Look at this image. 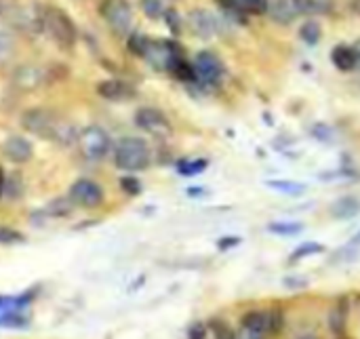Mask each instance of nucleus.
Masks as SVG:
<instances>
[{"label":"nucleus","mask_w":360,"mask_h":339,"mask_svg":"<svg viewBox=\"0 0 360 339\" xmlns=\"http://www.w3.org/2000/svg\"><path fill=\"white\" fill-rule=\"evenodd\" d=\"M21 124L25 131L42 137V139H51V141H57V143H70L74 139V131L72 127L57 118L55 112L51 110H42V108H34V110H27L23 116H21Z\"/></svg>","instance_id":"nucleus-1"},{"label":"nucleus","mask_w":360,"mask_h":339,"mask_svg":"<svg viewBox=\"0 0 360 339\" xmlns=\"http://www.w3.org/2000/svg\"><path fill=\"white\" fill-rule=\"evenodd\" d=\"M150 146L139 137H122L114 148V165L122 171L135 173L150 167Z\"/></svg>","instance_id":"nucleus-2"},{"label":"nucleus","mask_w":360,"mask_h":339,"mask_svg":"<svg viewBox=\"0 0 360 339\" xmlns=\"http://www.w3.org/2000/svg\"><path fill=\"white\" fill-rule=\"evenodd\" d=\"M42 30L44 34L61 49H72L76 42V27L68 13H63L57 6H44L42 8Z\"/></svg>","instance_id":"nucleus-3"},{"label":"nucleus","mask_w":360,"mask_h":339,"mask_svg":"<svg viewBox=\"0 0 360 339\" xmlns=\"http://www.w3.org/2000/svg\"><path fill=\"white\" fill-rule=\"evenodd\" d=\"M154 70H160V72H167L175 68V63L181 57V51L175 42H169V40H148L146 44V51L141 55Z\"/></svg>","instance_id":"nucleus-4"},{"label":"nucleus","mask_w":360,"mask_h":339,"mask_svg":"<svg viewBox=\"0 0 360 339\" xmlns=\"http://www.w3.org/2000/svg\"><path fill=\"white\" fill-rule=\"evenodd\" d=\"M103 21L118 36H127L133 27V8L127 0H103L99 6Z\"/></svg>","instance_id":"nucleus-5"},{"label":"nucleus","mask_w":360,"mask_h":339,"mask_svg":"<svg viewBox=\"0 0 360 339\" xmlns=\"http://www.w3.org/2000/svg\"><path fill=\"white\" fill-rule=\"evenodd\" d=\"M78 143H80V152L84 158L89 160H101L108 152H110V135L101 129V127H86L80 135H78Z\"/></svg>","instance_id":"nucleus-6"},{"label":"nucleus","mask_w":360,"mask_h":339,"mask_svg":"<svg viewBox=\"0 0 360 339\" xmlns=\"http://www.w3.org/2000/svg\"><path fill=\"white\" fill-rule=\"evenodd\" d=\"M70 200L76 207L82 209H95L99 205H103V190L97 181L93 179H78L72 188H70Z\"/></svg>","instance_id":"nucleus-7"},{"label":"nucleus","mask_w":360,"mask_h":339,"mask_svg":"<svg viewBox=\"0 0 360 339\" xmlns=\"http://www.w3.org/2000/svg\"><path fill=\"white\" fill-rule=\"evenodd\" d=\"M194 74L202 84H217L224 76V63L213 51H200L194 59Z\"/></svg>","instance_id":"nucleus-8"},{"label":"nucleus","mask_w":360,"mask_h":339,"mask_svg":"<svg viewBox=\"0 0 360 339\" xmlns=\"http://www.w3.org/2000/svg\"><path fill=\"white\" fill-rule=\"evenodd\" d=\"M135 122L139 129H143L146 133L154 135V137H169L171 135V122L169 118L156 110V108H141L135 114Z\"/></svg>","instance_id":"nucleus-9"},{"label":"nucleus","mask_w":360,"mask_h":339,"mask_svg":"<svg viewBox=\"0 0 360 339\" xmlns=\"http://www.w3.org/2000/svg\"><path fill=\"white\" fill-rule=\"evenodd\" d=\"M188 23H190V30L202 40L215 38L219 32V23H217L215 15L209 13L207 8H192L188 15Z\"/></svg>","instance_id":"nucleus-10"},{"label":"nucleus","mask_w":360,"mask_h":339,"mask_svg":"<svg viewBox=\"0 0 360 339\" xmlns=\"http://www.w3.org/2000/svg\"><path fill=\"white\" fill-rule=\"evenodd\" d=\"M2 154H4L11 162H15V165H23V162H27V160L32 158L34 148H32V143H30L25 137L11 135V137L4 141V146H2Z\"/></svg>","instance_id":"nucleus-11"},{"label":"nucleus","mask_w":360,"mask_h":339,"mask_svg":"<svg viewBox=\"0 0 360 339\" xmlns=\"http://www.w3.org/2000/svg\"><path fill=\"white\" fill-rule=\"evenodd\" d=\"M268 13L281 25H289L302 15L297 0H268Z\"/></svg>","instance_id":"nucleus-12"},{"label":"nucleus","mask_w":360,"mask_h":339,"mask_svg":"<svg viewBox=\"0 0 360 339\" xmlns=\"http://www.w3.org/2000/svg\"><path fill=\"white\" fill-rule=\"evenodd\" d=\"M97 93L110 101H127V99L135 97V89L122 80H103L97 84Z\"/></svg>","instance_id":"nucleus-13"},{"label":"nucleus","mask_w":360,"mask_h":339,"mask_svg":"<svg viewBox=\"0 0 360 339\" xmlns=\"http://www.w3.org/2000/svg\"><path fill=\"white\" fill-rule=\"evenodd\" d=\"M13 80H15V84H17L19 89L32 91V89H36V87L42 84L44 74H42V70L36 68V65H21V68L17 70V74H15Z\"/></svg>","instance_id":"nucleus-14"},{"label":"nucleus","mask_w":360,"mask_h":339,"mask_svg":"<svg viewBox=\"0 0 360 339\" xmlns=\"http://www.w3.org/2000/svg\"><path fill=\"white\" fill-rule=\"evenodd\" d=\"M331 59H333V65L342 72H352L359 65V57H356L354 46H344V44L335 46L331 53Z\"/></svg>","instance_id":"nucleus-15"},{"label":"nucleus","mask_w":360,"mask_h":339,"mask_svg":"<svg viewBox=\"0 0 360 339\" xmlns=\"http://www.w3.org/2000/svg\"><path fill=\"white\" fill-rule=\"evenodd\" d=\"M331 213L335 219H350L356 217L360 213V200L356 196H344L340 200H335V205L331 207Z\"/></svg>","instance_id":"nucleus-16"},{"label":"nucleus","mask_w":360,"mask_h":339,"mask_svg":"<svg viewBox=\"0 0 360 339\" xmlns=\"http://www.w3.org/2000/svg\"><path fill=\"white\" fill-rule=\"evenodd\" d=\"M266 186L272 188V190H276V192H283L287 196H300V194L306 192V186L304 184L291 181V179H270V181H266Z\"/></svg>","instance_id":"nucleus-17"},{"label":"nucleus","mask_w":360,"mask_h":339,"mask_svg":"<svg viewBox=\"0 0 360 339\" xmlns=\"http://www.w3.org/2000/svg\"><path fill=\"white\" fill-rule=\"evenodd\" d=\"M323 36V27L319 21L314 19H308L302 27H300V38L306 42V44H316Z\"/></svg>","instance_id":"nucleus-18"},{"label":"nucleus","mask_w":360,"mask_h":339,"mask_svg":"<svg viewBox=\"0 0 360 339\" xmlns=\"http://www.w3.org/2000/svg\"><path fill=\"white\" fill-rule=\"evenodd\" d=\"M13 51H15V42H13L11 32L4 30V27H0V65H4V63L11 61Z\"/></svg>","instance_id":"nucleus-19"},{"label":"nucleus","mask_w":360,"mask_h":339,"mask_svg":"<svg viewBox=\"0 0 360 339\" xmlns=\"http://www.w3.org/2000/svg\"><path fill=\"white\" fill-rule=\"evenodd\" d=\"M268 230L272 234H278V236H295L304 230V226L295 224V222H276V224H270Z\"/></svg>","instance_id":"nucleus-20"},{"label":"nucleus","mask_w":360,"mask_h":339,"mask_svg":"<svg viewBox=\"0 0 360 339\" xmlns=\"http://www.w3.org/2000/svg\"><path fill=\"white\" fill-rule=\"evenodd\" d=\"M325 251V247L321 245V243H304V245H300L295 251H293V255H291V260H304V257H308V255H319V253H323Z\"/></svg>","instance_id":"nucleus-21"},{"label":"nucleus","mask_w":360,"mask_h":339,"mask_svg":"<svg viewBox=\"0 0 360 339\" xmlns=\"http://www.w3.org/2000/svg\"><path fill=\"white\" fill-rule=\"evenodd\" d=\"M209 167V162L207 160H184V162H179V173L181 175H198V173H202L205 169Z\"/></svg>","instance_id":"nucleus-22"},{"label":"nucleus","mask_w":360,"mask_h":339,"mask_svg":"<svg viewBox=\"0 0 360 339\" xmlns=\"http://www.w3.org/2000/svg\"><path fill=\"white\" fill-rule=\"evenodd\" d=\"M245 13H264L268 11V0H234Z\"/></svg>","instance_id":"nucleus-23"},{"label":"nucleus","mask_w":360,"mask_h":339,"mask_svg":"<svg viewBox=\"0 0 360 339\" xmlns=\"http://www.w3.org/2000/svg\"><path fill=\"white\" fill-rule=\"evenodd\" d=\"M211 331H213V338L215 339H236V335L232 333V329L221 323V321H213L211 323Z\"/></svg>","instance_id":"nucleus-24"},{"label":"nucleus","mask_w":360,"mask_h":339,"mask_svg":"<svg viewBox=\"0 0 360 339\" xmlns=\"http://www.w3.org/2000/svg\"><path fill=\"white\" fill-rule=\"evenodd\" d=\"M141 8L152 19H158L162 15V2L160 0H141Z\"/></svg>","instance_id":"nucleus-25"},{"label":"nucleus","mask_w":360,"mask_h":339,"mask_svg":"<svg viewBox=\"0 0 360 339\" xmlns=\"http://www.w3.org/2000/svg\"><path fill=\"white\" fill-rule=\"evenodd\" d=\"M120 186L127 194H139L141 192V184L135 179V177H122L120 179Z\"/></svg>","instance_id":"nucleus-26"},{"label":"nucleus","mask_w":360,"mask_h":339,"mask_svg":"<svg viewBox=\"0 0 360 339\" xmlns=\"http://www.w3.org/2000/svg\"><path fill=\"white\" fill-rule=\"evenodd\" d=\"M21 241H23V236L19 232L0 226V243H21Z\"/></svg>","instance_id":"nucleus-27"},{"label":"nucleus","mask_w":360,"mask_h":339,"mask_svg":"<svg viewBox=\"0 0 360 339\" xmlns=\"http://www.w3.org/2000/svg\"><path fill=\"white\" fill-rule=\"evenodd\" d=\"M312 133H314L316 139H321V141H331V139H333V131H331L327 124H316V127L312 129Z\"/></svg>","instance_id":"nucleus-28"},{"label":"nucleus","mask_w":360,"mask_h":339,"mask_svg":"<svg viewBox=\"0 0 360 339\" xmlns=\"http://www.w3.org/2000/svg\"><path fill=\"white\" fill-rule=\"evenodd\" d=\"M236 339H266V335L259 333V331H255V329H251V327L240 325V331H238Z\"/></svg>","instance_id":"nucleus-29"},{"label":"nucleus","mask_w":360,"mask_h":339,"mask_svg":"<svg viewBox=\"0 0 360 339\" xmlns=\"http://www.w3.org/2000/svg\"><path fill=\"white\" fill-rule=\"evenodd\" d=\"M165 17H167V21H169V27H171L173 32H179V21H177V13H175V11H165Z\"/></svg>","instance_id":"nucleus-30"},{"label":"nucleus","mask_w":360,"mask_h":339,"mask_svg":"<svg viewBox=\"0 0 360 339\" xmlns=\"http://www.w3.org/2000/svg\"><path fill=\"white\" fill-rule=\"evenodd\" d=\"M205 333H207L205 325L196 323V325H194V327L190 329V339H205Z\"/></svg>","instance_id":"nucleus-31"},{"label":"nucleus","mask_w":360,"mask_h":339,"mask_svg":"<svg viewBox=\"0 0 360 339\" xmlns=\"http://www.w3.org/2000/svg\"><path fill=\"white\" fill-rule=\"evenodd\" d=\"M238 243H240V241H238L236 236H232V241H219L217 245H219V249H228L230 245H238Z\"/></svg>","instance_id":"nucleus-32"},{"label":"nucleus","mask_w":360,"mask_h":339,"mask_svg":"<svg viewBox=\"0 0 360 339\" xmlns=\"http://www.w3.org/2000/svg\"><path fill=\"white\" fill-rule=\"evenodd\" d=\"M352 8H354L356 13H360V0H352Z\"/></svg>","instance_id":"nucleus-33"},{"label":"nucleus","mask_w":360,"mask_h":339,"mask_svg":"<svg viewBox=\"0 0 360 339\" xmlns=\"http://www.w3.org/2000/svg\"><path fill=\"white\" fill-rule=\"evenodd\" d=\"M354 51H356V57H359V61H360V40L354 44Z\"/></svg>","instance_id":"nucleus-34"},{"label":"nucleus","mask_w":360,"mask_h":339,"mask_svg":"<svg viewBox=\"0 0 360 339\" xmlns=\"http://www.w3.org/2000/svg\"><path fill=\"white\" fill-rule=\"evenodd\" d=\"M2 188H4V177H2V169H0V192H2Z\"/></svg>","instance_id":"nucleus-35"},{"label":"nucleus","mask_w":360,"mask_h":339,"mask_svg":"<svg viewBox=\"0 0 360 339\" xmlns=\"http://www.w3.org/2000/svg\"><path fill=\"white\" fill-rule=\"evenodd\" d=\"M2 8H4V6H2V2H0V15H2Z\"/></svg>","instance_id":"nucleus-36"},{"label":"nucleus","mask_w":360,"mask_h":339,"mask_svg":"<svg viewBox=\"0 0 360 339\" xmlns=\"http://www.w3.org/2000/svg\"><path fill=\"white\" fill-rule=\"evenodd\" d=\"M302 339H316V338H302Z\"/></svg>","instance_id":"nucleus-37"}]
</instances>
